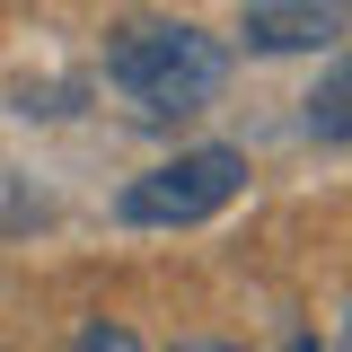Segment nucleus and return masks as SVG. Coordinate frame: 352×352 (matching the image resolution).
I'll use <instances>...</instances> for the list:
<instances>
[{"mask_svg": "<svg viewBox=\"0 0 352 352\" xmlns=\"http://www.w3.org/2000/svg\"><path fill=\"white\" fill-rule=\"evenodd\" d=\"M238 185H247V159L238 150H176V159H159L150 176H132L115 194V220L124 229H194V220L229 212Z\"/></svg>", "mask_w": 352, "mask_h": 352, "instance_id": "2", "label": "nucleus"}, {"mask_svg": "<svg viewBox=\"0 0 352 352\" xmlns=\"http://www.w3.org/2000/svg\"><path fill=\"white\" fill-rule=\"evenodd\" d=\"M176 352H238V344H212V335H203V344H176Z\"/></svg>", "mask_w": 352, "mask_h": 352, "instance_id": "6", "label": "nucleus"}, {"mask_svg": "<svg viewBox=\"0 0 352 352\" xmlns=\"http://www.w3.org/2000/svg\"><path fill=\"white\" fill-rule=\"evenodd\" d=\"M308 132H317V141H352V53L317 80V97H308Z\"/></svg>", "mask_w": 352, "mask_h": 352, "instance_id": "4", "label": "nucleus"}, {"mask_svg": "<svg viewBox=\"0 0 352 352\" xmlns=\"http://www.w3.org/2000/svg\"><path fill=\"white\" fill-rule=\"evenodd\" d=\"M344 352H352V317H344Z\"/></svg>", "mask_w": 352, "mask_h": 352, "instance_id": "8", "label": "nucleus"}, {"mask_svg": "<svg viewBox=\"0 0 352 352\" xmlns=\"http://www.w3.org/2000/svg\"><path fill=\"white\" fill-rule=\"evenodd\" d=\"M106 88L141 124H185L229 88V53H220V36L185 27V18H141L106 44Z\"/></svg>", "mask_w": 352, "mask_h": 352, "instance_id": "1", "label": "nucleus"}, {"mask_svg": "<svg viewBox=\"0 0 352 352\" xmlns=\"http://www.w3.org/2000/svg\"><path fill=\"white\" fill-rule=\"evenodd\" d=\"M71 352H141V335H132V326H106V317H97V326H80V335H71Z\"/></svg>", "mask_w": 352, "mask_h": 352, "instance_id": "5", "label": "nucleus"}, {"mask_svg": "<svg viewBox=\"0 0 352 352\" xmlns=\"http://www.w3.org/2000/svg\"><path fill=\"white\" fill-rule=\"evenodd\" d=\"M352 36V0H247L238 9V44L264 62H291V53H335Z\"/></svg>", "mask_w": 352, "mask_h": 352, "instance_id": "3", "label": "nucleus"}, {"mask_svg": "<svg viewBox=\"0 0 352 352\" xmlns=\"http://www.w3.org/2000/svg\"><path fill=\"white\" fill-rule=\"evenodd\" d=\"M282 352H317V344H308V335H300V344H282Z\"/></svg>", "mask_w": 352, "mask_h": 352, "instance_id": "7", "label": "nucleus"}]
</instances>
